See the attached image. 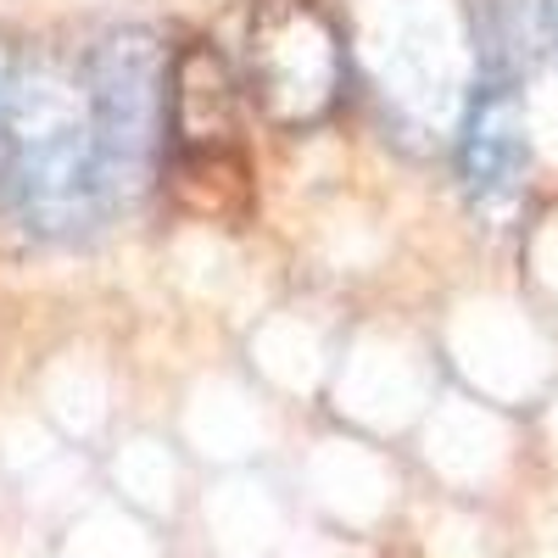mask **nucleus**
<instances>
[{
  "label": "nucleus",
  "mask_w": 558,
  "mask_h": 558,
  "mask_svg": "<svg viewBox=\"0 0 558 558\" xmlns=\"http://www.w3.org/2000/svg\"><path fill=\"white\" fill-rule=\"evenodd\" d=\"M0 179L39 241H84L112 207L89 123L84 73L34 62L7 73L0 96Z\"/></svg>",
  "instance_id": "f257e3e1"
},
{
  "label": "nucleus",
  "mask_w": 558,
  "mask_h": 558,
  "mask_svg": "<svg viewBox=\"0 0 558 558\" xmlns=\"http://www.w3.org/2000/svg\"><path fill=\"white\" fill-rule=\"evenodd\" d=\"M547 45H553V57H558V0H547Z\"/></svg>",
  "instance_id": "39448f33"
},
{
  "label": "nucleus",
  "mask_w": 558,
  "mask_h": 558,
  "mask_svg": "<svg viewBox=\"0 0 558 558\" xmlns=\"http://www.w3.org/2000/svg\"><path fill=\"white\" fill-rule=\"evenodd\" d=\"M531 168V129L514 78H486L458 129V179L475 207H508Z\"/></svg>",
  "instance_id": "20e7f679"
},
{
  "label": "nucleus",
  "mask_w": 558,
  "mask_h": 558,
  "mask_svg": "<svg viewBox=\"0 0 558 558\" xmlns=\"http://www.w3.org/2000/svg\"><path fill=\"white\" fill-rule=\"evenodd\" d=\"M246 89L274 123H313L341 89V39L313 0H268L246 34Z\"/></svg>",
  "instance_id": "7ed1b4c3"
},
{
  "label": "nucleus",
  "mask_w": 558,
  "mask_h": 558,
  "mask_svg": "<svg viewBox=\"0 0 558 558\" xmlns=\"http://www.w3.org/2000/svg\"><path fill=\"white\" fill-rule=\"evenodd\" d=\"M84 96L96 123V151L107 179V207L146 191L168 151V57L151 34H107L84 62Z\"/></svg>",
  "instance_id": "f03ea898"
}]
</instances>
